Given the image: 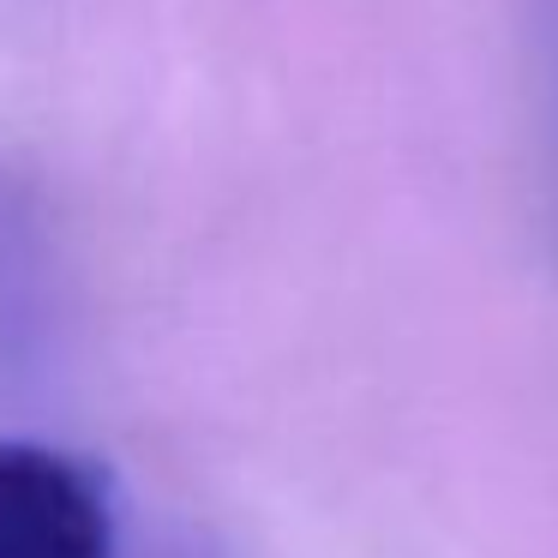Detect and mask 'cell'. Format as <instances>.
<instances>
[{
    "instance_id": "obj_2",
    "label": "cell",
    "mask_w": 558,
    "mask_h": 558,
    "mask_svg": "<svg viewBox=\"0 0 558 558\" xmlns=\"http://www.w3.org/2000/svg\"><path fill=\"white\" fill-rule=\"evenodd\" d=\"M553 73H558V0H553Z\"/></svg>"
},
{
    "instance_id": "obj_1",
    "label": "cell",
    "mask_w": 558,
    "mask_h": 558,
    "mask_svg": "<svg viewBox=\"0 0 558 558\" xmlns=\"http://www.w3.org/2000/svg\"><path fill=\"white\" fill-rule=\"evenodd\" d=\"M0 558H114V505L90 462L0 438Z\"/></svg>"
}]
</instances>
